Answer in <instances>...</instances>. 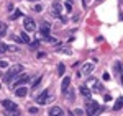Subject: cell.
Returning a JSON list of instances; mask_svg holds the SVG:
<instances>
[{"label": "cell", "instance_id": "obj_9", "mask_svg": "<svg viewBox=\"0 0 123 116\" xmlns=\"http://www.w3.org/2000/svg\"><path fill=\"white\" fill-rule=\"evenodd\" d=\"M2 106H3V110H17V105L10 100H2Z\"/></svg>", "mask_w": 123, "mask_h": 116}, {"label": "cell", "instance_id": "obj_36", "mask_svg": "<svg viewBox=\"0 0 123 116\" xmlns=\"http://www.w3.org/2000/svg\"><path fill=\"white\" fill-rule=\"evenodd\" d=\"M120 80H122V85H123V74H122V78H120Z\"/></svg>", "mask_w": 123, "mask_h": 116}, {"label": "cell", "instance_id": "obj_34", "mask_svg": "<svg viewBox=\"0 0 123 116\" xmlns=\"http://www.w3.org/2000/svg\"><path fill=\"white\" fill-rule=\"evenodd\" d=\"M117 70H122V74H123V64H118L117 66Z\"/></svg>", "mask_w": 123, "mask_h": 116}, {"label": "cell", "instance_id": "obj_35", "mask_svg": "<svg viewBox=\"0 0 123 116\" xmlns=\"http://www.w3.org/2000/svg\"><path fill=\"white\" fill-rule=\"evenodd\" d=\"M118 18H120V21H123V13H120V15H118Z\"/></svg>", "mask_w": 123, "mask_h": 116}, {"label": "cell", "instance_id": "obj_26", "mask_svg": "<svg viewBox=\"0 0 123 116\" xmlns=\"http://www.w3.org/2000/svg\"><path fill=\"white\" fill-rule=\"evenodd\" d=\"M8 67V62L7 61H0V69H7Z\"/></svg>", "mask_w": 123, "mask_h": 116}, {"label": "cell", "instance_id": "obj_5", "mask_svg": "<svg viewBox=\"0 0 123 116\" xmlns=\"http://www.w3.org/2000/svg\"><path fill=\"white\" fill-rule=\"evenodd\" d=\"M92 70H94V62H85L82 69L79 70V77L80 75H89V74H92Z\"/></svg>", "mask_w": 123, "mask_h": 116}, {"label": "cell", "instance_id": "obj_16", "mask_svg": "<svg viewBox=\"0 0 123 116\" xmlns=\"http://www.w3.org/2000/svg\"><path fill=\"white\" fill-rule=\"evenodd\" d=\"M5 115L7 116H18L20 115V110L17 108V110H5Z\"/></svg>", "mask_w": 123, "mask_h": 116}, {"label": "cell", "instance_id": "obj_38", "mask_svg": "<svg viewBox=\"0 0 123 116\" xmlns=\"http://www.w3.org/2000/svg\"><path fill=\"white\" fill-rule=\"evenodd\" d=\"M66 2H69V3H71V2H72V0H66Z\"/></svg>", "mask_w": 123, "mask_h": 116}, {"label": "cell", "instance_id": "obj_24", "mask_svg": "<svg viewBox=\"0 0 123 116\" xmlns=\"http://www.w3.org/2000/svg\"><path fill=\"white\" fill-rule=\"evenodd\" d=\"M12 39H13L15 43H23V39H21V36H15V34H12Z\"/></svg>", "mask_w": 123, "mask_h": 116}, {"label": "cell", "instance_id": "obj_14", "mask_svg": "<svg viewBox=\"0 0 123 116\" xmlns=\"http://www.w3.org/2000/svg\"><path fill=\"white\" fill-rule=\"evenodd\" d=\"M41 80H43V78H41V75H38V77L35 78V80L31 82V90H36V88H38V85L41 83Z\"/></svg>", "mask_w": 123, "mask_h": 116}, {"label": "cell", "instance_id": "obj_8", "mask_svg": "<svg viewBox=\"0 0 123 116\" xmlns=\"http://www.w3.org/2000/svg\"><path fill=\"white\" fill-rule=\"evenodd\" d=\"M39 29H41L39 33H41L43 36H49V33H51V25H49L48 21H41V28Z\"/></svg>", "mask_w": 123, "mask_h": 116}, {"label": "cell", "instance_id": "obj_2", "mask_svg": "<svg viewBox=\"0 0 123 116\" xmlns=\"http://www.w3.org/2000/svg\"><path fill=\"white\" fill-rule=\"evenodd\" d=\"M102 110H104V106H100L97 101H90L87 98V116H97Z\"/></svg>", "mask_w": 123, "mask_h": 116}, {"label": "cell", "instance_id": "obj_23", "mask_svg": "<svg viewBox=\"0 0 123 116\" xmlns=\"http://www.w3.org/2000/svg\"><path fill=\"white\" fill-rule=\"evenodd\" d=\"M57 51H61V52H64V54H71V49L69 48H61V46H57Z\"/></svg>", "mask_w": 123, "mask_h": 116}, {"label": "cell", "instance_id": "obj_1", "mask_svg": "<svg viewBox=\"0 0 123 116\" xmlns=\"http://www.w3.org/2000/svg\"><path fill=\"white\" fill-rule=\"evenodd\" d=\"M25 70V67L21 66V64H15V66H12V67H8V72L5 74V77H3V82H12V78H15L18 74H21Z\"/></svg>", "mask_w": 123, "mask_h": 116}, {"label": "cell", "instance_id": "obj_30", "mask_svg": "<svg viewBox=\"0 0 123 116\" xmlns=\"http://www.w3.org/2000/svg\"><path fill=\"white\" fill-rule=\"evenodd\" d=\"M74 113H76L77 116H84V111H82V110H79V108H77V110H74Z\"/></svg>", "mask_w": 123, "mask_h": 116}, {"label": "cell", "instance_id": "obj_17", "mask_svg": "<svg viewBox=\"0 0 123 116\" xmlns=\"http://www.w3.org/2000/svg\"><path fill=\"white\" fill-rule=\"evenodd\" d=\"M5 34H7V25L0 21V38H2V36H5Z\"/></svg>", "mask_w": 123, "mask_h": 116}, {"label": "cell", "instance_id": "obj_18", "mask_svg": "<svg viewBox=\"0 0 123 116\" xmlns=\"http://www.w3.org/2000/svg\"><path fill=\"white\" fill-rule=\"evenodd\" d=\"M74 98H76V95H74V90L69 87V90H67V100H69V101H74Z\"/></svg>", "mask_w": 123, "mask_h": 116}, {"label": "cell", "instance_id": "obj_7", "mask_svg": "<svg viewBox=\"0 0 123 116\" xmlns=\"http://www.w3.org/2000/svg\"><path fill=\"white\" fill-rule=\"evenodd\" d=\"M61 10H62L61 3H59V2H54V3H53V8H51V15H53L54 18H61Z\"/></svg>", "mask_w": 123, "mask_h": 116}, {"label": "cell", "instance_id": "obj_6", "mask_svg": "<svg viewBox=\"0 0 123 116\" xmlns=\"http://www.w3.org/2000/svg\"><path fill=\"white\" fill-rule=\"evenodd\" d=\"M23 25H25V29H26V31H35V29H36V23H35V20L30 18V17L25 18Z\"/></svg>", "mask_w": 123, "mask_h": 116}, {"label": "cell", "instance_id": "obj_37", "mask_svg": "<svg viewBox=\"0 0 123 116\" xmlns=\"http://www.w3.org/2000/svg\"><path fill=\"white\" fill-rule=\"evenodd\" d=\"M0 77H2V69H0Z\"/></svg>", "mask_w": 123, "mask_h": 116}, {"label": "cell", "instance_id": "obj_10", "mask_svg": "<svg viewBox=\"0 0 123 116\" xmlns=\"http://www.w3.org/2000/svg\"><path fill=\"white\" fill-rule=\"evenodd\" d=\"M71 87V78L69 77H64L62 78V83H61V90H62V93H66L67 90Z\"/></svg>", "mask_w": 123, "mask_h": 116}, {"label": "cell", "instance_id": "obj_28", "mask_svg": "<svg viewBox=\"0 0 123 116\" xmlns=\"http://www.w3.org/2000/svg\"><path fill=\"white\" fill-rule=\"evenodd\" d=\"M8 51H10V52H18L20 49L17 48V46H8Z\"/></svg>", "mask_w": 123, "mask_h": 116}, {"label": "cell", "instance_id": "obj_39", "mask_svg": "<svg viewBox=\"0 0 123 116\" xmlns=\"http://www.w3.org/2000/svg\"><path fill=\"white\" fill-rule=\"evenodd\" d=\"M97 2H104V0H97Z\"/></svg>", "mask_w": 123, "mask_h": 116}, {"label": "cell", "instance_id": "obj_22", "mask_svg": "<svg viewBox=\"0 0 123 116\" xmlns=\"http://www.w3.org/2000/svg\"><path fill=\"white\" fill-rule=\"evenodd\" d=\"M20 36H21V39H23V43H28V44H30V41H31V39H30V36L26 34V33H25V31H23Z\"/></svg>", "mask_w": 123, "mask_h": 116}, {"label": "cell", "instance_id": "obj_25", "mask_svg": "<svg viewBox=\"0 0 123 116\" xmlns=\"http://www.w3.org/2000/svg\"><path fill=\"white\" fill-rule=\"evenodd\" d=\"M36 57H38V59L46 57V52H43V51H38V52H36Z\"/></svg>", "mask_w": 123, "mask_h": 116}, {"label": "cell", "instance_id": "obj_32", "mask_svg": "<svg viewBox=\"0 0 123 116\" xmlns=\"http://www.w3.org/2000/svg\"><path fill=\"white\" fill-rule=\"evenodd\" d=\"M104 80H110V74H108V72H105V74H104Z\"/></svg>", "mask_w": 123, "mask_h": 116}, {"label": "cell", "instance_id": "obj_19", "mask_svg": "<svg viewBox=\"0 0 123 116\" xmlns=\"http://www.w3.org/2000/svg\"><path fill=\"white\" fill-rule=\"evenodd\" d=\"M20 17H21V11H20V10H15V11L10 15V20H18Z\"/></svg>", "mask_w": 123, "mask_h": 116}, {"label": "cell", "instance_id": "obj_27", "mask_svg": "<svg viewBox=\"0 0 123 116\" xmlns=\"http://www.w3.org/2000/svg\"><path fill=\"white\" fill-rule=\"evenodd\" d=\"M64 8H66L67 11H72V5H71L69 2H66V3H64Z\"/></svg>", "mask_w": 123, "mask_h": 116}, {"label": "cell", "instance_id": "obj_31", "mask_svg": "<svg viewBox=\"0 0 123 116\" xmlns=\"http://www.w3.org/2000/svg\"><path fill=\"white\" fill-rule=\"evenodd\" d=\"M33 8H35V11H41L43 10V5H35Z\"/></svg>", "mask_w": 123, "mask_h": 116}, {"label": "cell", "instance_id": "obj_3", "mask_svg": "<svg viewBox=\"0 0 123 116\" xmlns=\"http://www.w3.org/2000/svg\"><path fill=\"white\" fill-rule=\"evenodd\" d=\"M28 80H30V75H28V74H25V72H21V74H18V75L15 77V82L12 83V88H13V90H17L20 85L26 83Z\"/></svg>", "mask_w": 123, "mask_h": 116}, {"label": "cell", "instance_id": "obj_13", "mask_svg": "<svg viewBox=\"0 0 123 116\" xmlns=\"http://www.w3.org/2000/svg\"><path fill=\"white\" fill-rule=\"evenodd\" d=\"M26 93H28V90H26L25 87H18L17 90H15V95H17V97H25Z\"/></svg>", "mask_w": 123, "mask_h": 116}, {"label": "cell", "instance_id": "obj_15", "mask_svg": "<svg viewBox=\"0 0 123 116\" xmlns=\"http://www.w3.org/2000/svg\"><path fill=\"white\" fill-rule=\"evenodd\" d=\"M123 108V97H120L117 101H115V106H113V110L115 111H118V110H122Z\"/></svg>", "mask_w": 123, "mask_h": 116}, {"label": "cell", "instance_id": "obj_21", "mask_svg": "<svg viewBox=\"0 0 123 116\" xmlns=\"http://www.w3.org/2000/svg\"><path fill=\"white\" fill-rule=\"evenodd\" d=\"M7 51H8V46H7L5 43H2V41H0V54H3V52H7Z\"/></svg>", "mask_w": 123, "mask_h": 116}, {"label": "cell", "instance_id": "obj_40", "mask_svg": "<svg viewBox=\"0 0 123 116\" xmlns=\"http://www.w3.org/2000/svg\"><path fill=\"white\" fill-rule=\"evenodd\" d=\"M28 2H33V0H28Z\"/></svg>", "mask_w": 123, "mask_h": 116}, {"label": "cell", "instance_id": "obj_11", "mask_svg": "<svg viewBox=\"0 0 123 116\" xmlns=\"http://www.w3.org/2000/svg\"><path fill=\"white\" fill-rule=\"evenodd\" d=\"M80 95L82 97H85V98H90V95H92V92H90V88L87 87V85H80Z\"/></svg>", "mask_w": 123, "mask_h": 116}, {"label": "cell", "instance_id": "obj_4", "mask_svg": "<svg viewBox=\"0 0 123 116\" xmlns=\"http://www.w3.org/2000/svg\"><path fill=\"white\" fill-rule=\"evenodd\" d=\"M53 98L49 97V92L48 90H43L41 92V95H38L36 97V103H39V105H44V103H49Z\"/></svg>", "mask_w": 123, "mask_h": 116}, {"label": "cell", "instance_id": "obj_20", "mask_svg": "<svg viewBox=\"0 0 123 116\" xmlns=\"http://www.w3.org/2000/svg\"><path fill=\"white\" fill-rule=\"evenodd\" d=\"M64 72H66V66L64 64H57V74L59 75H64Z\"/></svg>", "mask_w": 123, "mask_h": 116}, {"label": "cell", "instance_id": "obj_12", "mask_svg": "<svg viewBox=\"0 0 123 116\" xmlns=\"http://www.w3.org/2000/svg\"><path fill=\"white\" fill-rule=\"evenodd\" d=\"M49 116H62V110L59 106H53L49 110Z\"/></svg>", "mask_w": 123, "mask_h": 116}, {"label": "cell", "instance_id": "obj_29", "mask_svg": "<svg viewBox=\"0 0 123 116\" xmlns=\"http://www.w3.org/2000/svg\"><path fill=\"white\" fill-rule=\"evenodd\" d=\"M39 110L36 106H33V108H30V113H31V115H36V113H38Z\"/></svg>", "mask_w": 123, "mask_h": 116}, {"label": "cell", "instance_id": "obj_33", "mask_svg": "<svg viewBox=\"0 0 123 116\" xmlns=\"http://www.w3.org/2000/svg\"><path fill=\"white\" fill-rule=\"evenodd\" d=\"M104 100L105 101H110L112 100V95H104Z\"/></svg>", "mask_w": 123, "mask_h": 116}]
</instances>
